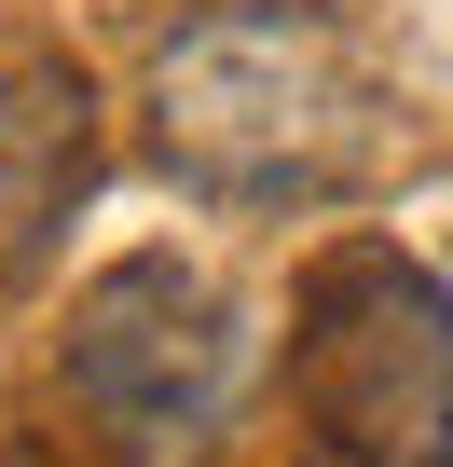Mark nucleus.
<instances>
[{
	"mask_svg": "<svg viewBox=\"0 0 453 467\" xmlns=\"http://www.w3.org/2000/svg\"><path fill=\"white\" fill-rule=\"evenodd\" d=\"M151 138L206 206H330L385 165V97L316 15H192L151 56Z\"/></svg>",
	"mask_w": 453,
	"mask_h": 467,
	"instance_id": "1",
	"label": "nucleus"
},
{
	"mask_svg": "<svg viewBox=\"0 0 453 467\" xmlns=\"http://www.w3.org/2000/svg\"><path fill=\"white\" fill-rule=\"evenodd\" d=\"M303 412L344 467H453V303L398 248L303 275Z\"/></svg>",
	"mask_w": 453,
	"mask_h": 467,
	"instance_id": "2",
	"label": "nucleus"
},
{
	"mask_svg": "<svg viewBox=\"0 0 453 467\" xmlns=\"http://www.w3.org/2000/svg\"><path fill=\"white\" fill-rule=\"evenodd\" d=\"M69 385L124 440H206L220 412H234V385H248V317L179 248H124L69 303Z\"/></svg>",
	"mask_w": 453,
	"mask_h": 467,
	"instance_id": "3",
	"label": "nucleus"
},
{
	"mask_svg": "<svg viewBox=\"0 0 453 467\" xmlns=\"http://www.w3.org/2000/svg\"><path fill=\"white\" fill-rule=\"evenodd\" d=\"M97 165V124H83V69H28L15 97H0V275L42 262V234L69 220Z\"/></svg>",
	"mask_w": 453,
	"mask_h": 467,
	"instance_id": "4",
	"label": "nucleus"
}]
</instances>
